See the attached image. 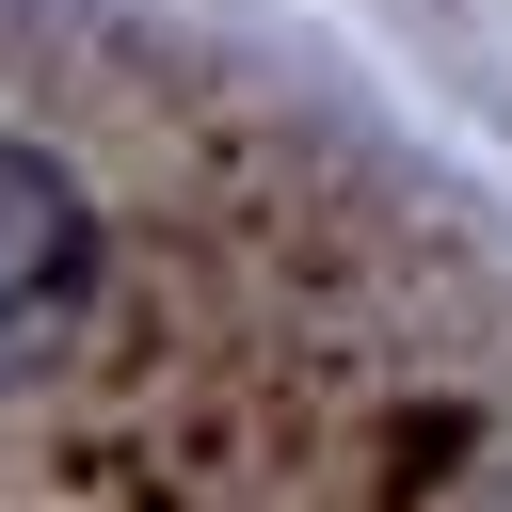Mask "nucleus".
<instances>
[{"label":"nucleus","instance_id":"f257e3e1","mask_svg":"<svg viewBox=\"0 0 512 512\" xmlns=\"http://www.w3.org/2000/svg\"><path fill=\"white\" fill-rule=\"evenodd\" d=\"M80 288H96V208H80V176L32 160V144H0V368H32V352L80 320Z\"/></svg>","mask_w":512,"mask_h":512}]
</instances>
